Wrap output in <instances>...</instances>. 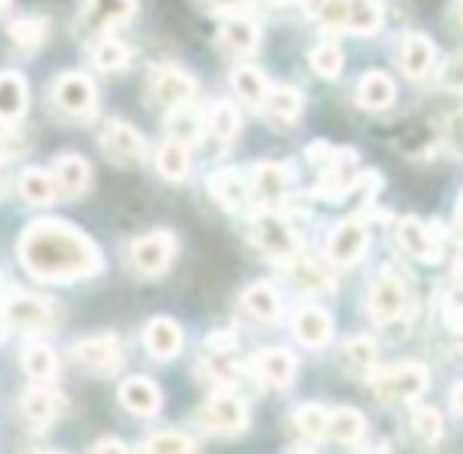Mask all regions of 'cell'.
I'll list each match as a JSON object with an SVG mask.
<instances>
[{
	"label": "cell",
	"instance_id": "cell-1",
	"mask_svg": "<svg viewBox=\"0 0 463 454\" xmlns=\"http://www.w3.org/2000/svg\"><path fill=\"white\" fill-rule=\"evenodd\" d=\"M19 262L42 281H82L104 269L95 240L67 222H35L19 237Z\"/></svg>",
	"mask_w": 463,
	"mask_h": 454
},
{
	"label": "cell",
	"instance_id": "cell-2",
	"mask_svg": "<svg viewBox=\"0 0 463 454\" xmlns=\"http://www.w3.org/2000/svg\"><path fill=\"white\" fill-rule=\"evenodd\" d=\"M372 394L382 404H407L416 401L429 388V369L422 363H401V366L382 369V373L369 375Z\"/></svg>",
	"mask_w": 463,
	"mask_h": 454
},
{
	"label": "cell",
	"instance_id": "cell-3",
	"mask_svg": "<svg viewBox=\"0 0 463 454\" xmlns=\"http://www.w3.org/2000/svg\"><path fill=\"white\" fill-rule=\"evenodd\" d=\"M54 313L42 297L13 294L0 303V341L10 338V332H44L51 326Z\"/></svg>",
	"mask_w": 463,
	"mask_h": 454
},
{
	"label": "cell",
	"instance_id": "cell-4",
	"mask_svg": "<svg viewBox=\"0 0 463 454\" xmlns=\"http://www.w3.org/2000/svg\"><path fill=\"white\" fill-rule=\"evenodd\" d=\"M195 95H199V86H195V80L186 70L165 63V67H155L148 73V99H152V105L177 111V108L193 105Z\"/></svg>",
	"mask_w": 463,
	"mask_h": 454
},
{
	"label": "cell",
	"instance_id": "cell-5",
	"mask_svg": "<svg viewBox=\"0 0 463 454\" xmlns=\"http://www.w3.org/2000/svg\"><path fill=\"white\" fill-rule=\"evenodd\" d=\"M174 252H177V237L171 231H152L142 233L129 246V259H133V269L146 278L165 275L174 262Z\"/></svg>",
	"mask_w": 463,
	"mask_h": 454
},
{
	"label": "cell",
	"instance_id": "cell-6",
	"mask_svg": "<svg viewBox=\"0 0 463 454\" xmlns=\"http://www.w3.org/2000/svg\"><path fill=\"white\" fill-rule=\"evenodd\" d=\"M195 420H199L202 430L214 432V436H237V432H243L250 426V411L233 394H214L212 401H205L199 407Z\"/></svg>",
	"mask_w": 463,
	"mask_h": 454
},
{
	"label": "cell",
	"instance_id": "cell-7",
	"mask_svg": "<svg viewBox=\"0 0 463 454\" xmlns=\"http://www.w3.org/2000/svg\"><path fill=\"white\" fill-rule=\"evenodd\" d=\"M98 142H101L104 155H108L114 165L120 167H136L146 161V139H142V133L136 127H129V123L123 120H108L101 129V136H98Z\"/></svg>",
	"mask_w": 463,
	"mask_h": 454
},
{
	"label": "cell",
	"instance_id": "cell-8",
	"mask_svg": "<svg viewBox=\"0 0 463 454\" xmlns=\"http://www.w3.org/2000/svg\"><path fill=\"white\" fill-rule=\"evenodd\" d=\"M51 95H54V105L67 117H73V120H89L98 108L95 82L86 73H73V70L54 82V92Z\"/></svg>",
	"mask_w": 463,
	"mask_h": 454
},
{
	"label": "cell",
	"instance_id": "cell-9",
	"mask_svg": "<svg viewBox=\"0 0 463 454\" xmlns=\"http://www.w3.org/2000/svg\"><path fill=\"white\" fill-rule=\"evenodd\" d=\"M252 240L259 250L269 252L271 259H280V262H293L299 256L297 231L278 215H259L252 222Z\"/></svg>",
	"mask_w": 463,
	"mask_h": 454
},
{
	"label": "cell",
	"instance_id": "cell-10",
	"mask_svg": "<svg viewBox=\"0 0 463 454\" xmlns=\"http://www.w3.org/2000/svg\"><path fill=\"white\" fill-rule=\"evenodd\" d=\"M366 246H369L366 218H344V222L331 227L325 250H328V259L335 265H354L366 252Z\"/></svg>",
	"mask_w": 463,
	"mask_h": 454
},
{
	"label": "cell",
	"instance_id": "cell-11",
	"mask_svg": "<svg viewBox=\"0 0 463 454\" xmlns=\"http://www.w3.org/2000/svg\"><path fill=\"white\" fill-rule=\"evenodd\" d=\"M369 316L375 322H391L407 309V288L394 271H382L369 288Z\"/></svg>",
	"mask_w": 463,
	"mask_h": 454
},
{
	"label": "cell",
	"instance_id": "cell-12",
	"mask_svg": "<svg viewBox=\"0 0 463 454\" xmlns=\"http://www.w3.org/2000/svg\"><path fill=\"white\" fill-rule=\"evenodd\" d=\"M73 360L89 373H114L123 360V347L117 335H95L73 344Z\"/></svg>",
	"mask_w": 463,
	"mask_h": 454
},
{
	"label": "cell",
	"instance_id": "cell-13",
	"mask_svg": "<svg viewBox=\"0 0 463 454\" xmlns=\"http://www.w3.org/2000/svg\"><path fill=\"white\" fill-rule=\"evenodd\" d=\"M397 243H401L403 252H410V256L420 259V262L435 265L441 259V243H439V237H435V231L413 215L397 224Z\"/></svg>",
	"mask_w": 463,
	"mask_h": 454
},
{
	"label": "cell",
	"instance_id": "cell-14",
	"mask_svg": "<svg viewBox=\"0 0 463 454\" xmlns=\"http://www.w3.org/2000/svg\"><path fill=\"white\" fill-rule=\"evenodd\" d=\"M51 180H54L57 196L76 199L89 190V184H92V167H89V161L80 158V155H61V158L54 161Z\"/></svg>",
	"mask_w": 463,
	"mask_h": 454
},
{
	"label": "cell",
	"instance_id": "cell-15",
	"mask_svg": "<svg viewBox=\"0 0 463 454\" xmlns=\"http://www.w3.org/2000/svg\"><path fill=\"white\" fill-rule=\"evenodd\" d=\"M259 42H262V32L246 16H227L218 29V48L224 51V54L246 57L259 48Z\"/></svg>",
	"mask_w": 463,
	"mask_h": 454
},
{
	"label": "cell",
	"instance_id": "cell-16",
	"mask_svg": "<svg viewBox=\"0 0 463 454\" xmlns=\"http://www.w3.org/2000/svg\"><path fill=\"white\" fill-rule=\"evenodd\" d=\"M290 186V165H280V161H259L252 167V180H250V196L259 203H278L280 196Z\"/></svg>",
	"mask_w": 463,
	"mask_h": 454
},
{
	"label": "cell",
	"instance_id": "cell-17",
	"mask_svg": "<svg viewBox=\"0 0 463 454\" xmlns=\"http://www.w3.org/2000/svg\"><path fill=\"white\" fill-rule=\"evenodd\" d=\"M142 344L152 356L158 360H171V356L180 354L184 347V328L177 326L167 316H158V319H148L146 328H142Z\"/></svg>",
	"mask_w": 463,
	"mask_h": 454
},
{
	"label": "cell",
	"instance_id": "cell-18",
	"mask_svg": "<svg viewBox=\"0 0 463 454\" xmlns=\"http://www.w3.org/2000/svg\"><path fill=\"white\" fill-rule=\"evenodd\" d=\"M252 369H256V375L265 382V385L284 388V385H290L293 375H297V356L284 347H265L256 354Z\"/></svg>",
	"mask_w": 463,
	"mask_h": 454
},
{
	"label": "cell",
	"instance_id": "cell-19",
	"mask_svg": "<svg viewBox=\"0 0 463 454\" xmlns=\"http://www.w3.org/2000/svg\"><path fill=\"white\" fill-rule=\"evenodd\" d=\"M293 335L303 347H325L335 335V319L322 307H299L293 316Z\"/></svg>",
	"mask_w": 463,
	"mask_h": 454
},
{
	"label": "cell",
	"instance_id": "cell-20",
	"mask_svg": "<svg viewBox=\"0 0 463 454\" xmlns=\"http://www.w3.org/2000/svg\"><path fill=\"white\" fill-rule=\"evenodd\" d=\"M133 16H136V0H89L82 25H86L89 32L104 35L108 29L129 23Z\"/></svg>",
	"mask_w": 463,
	"mask_h": 454
},
{
	"label": "cell",
	"instance_id": "cell-21",
	"mask_svg": "<svg viewBox=\"0 0 463 454\" xmlns=\"http://www.w3.org/2000/svg\"><path fill=\"white\" fill-rule=\"evenodd\" d=\"M435 63V42L422 32H410L401 38V70L410 80H426Z\"/></svg>",
	"mask_w": 463,
	"mask_h": 454
},
{
	"label": "cell",
	"instance_id": "cell-22",
	"mask_svg": "<svg viewBox=\"0 0 463 454\" xmlns=\"http://www.w3.org/2000/svg\"><path fill=\"white\" fill-rule=\"evenodd\" d=\"M120 404L136 417H155L161 411V388L146 375H133L120 385Z\"/></svg>",
	"mask_w": 463,
	"mask_h": 454
},
{
	"label": "cell",
	"instance_id": "cell-23",
	"mask_svg": "<svg viewBox=\"0 0 463 454\" xmlns=\"http://www.w3.org/2000/svg\"><path fill=\"white\" fill-rule=\"evenodd\" d=\"M382 4L378 0H341V32L375 35L382 29Z\"/></svg>",
	"mask_w": 463,
	"mask_h": 454
},
{
	"label": "cell",
	"instance_id": "cell-24",
	"mask_svg": "<svg viewBox=\"0 0 463 454\" xmlns=\"http://www.w3.org/2000/svg\"><path fill=\"white\" fill-rule=\"evenodd\" d=\"M29 111V86L19 73H0V123H16Z\"/></svg>",
	"mask_w": 463,
	"mask_h": 454
},
{
	"label": "cell",
	"instance_id": "cell-25",
	"mask_svg": "<svg viewBox=\"0 0 463 454\" xmlns=\"http://www.w3.org/2000/svg\"><path fill=\"white\" fill-rule=\"evenodd\" d=\"M397 99V89L394 82H391V76L378 73V70H372L360 80V86H356V101H360V108H366V111H384V108H391Z\"/></svg>",
	"mask_w": 463,
	"mask_h": 454
},
{
	"label": "cell",
	"instance_id": "cell-26",
	"mask_svg": "<svg viewBox=\"0 0 463 454\" xmlns=\"http://www.w3.org/2000/svg\"><path fill=\"white\" fill-rule=\"evenodd\" d=\"M208 193H212L214 203L227 212L243 209L246 199H250V190H246L243 177H240L237 171H218L212 180H208Z\"/></svg>",
	"mask_w": 463,
	"mask_h": 454
},
{
	"label": "cell",
	"instance_id": "cell-27",
	"mask_svg": "<svg viewBox=\"0 0 463 454\" xmlns=\"http://www.w3.org/2000/svg\"><path fill=\"white\" fill-rule=\"evenodd\" d=\"M240 303H243V309L256 322H278L280 309H284L280 307L278 290L271 288V284H252V288H246L243 297H240Z\"/></svg>",
	"mask_w": 463,
	"mask_h": 454
},
{
	"label": "cell",
	"instance_id": "cell-28",
	"mask_svg": "<svg viewBox=\"0 0 463 454\" xmlns=\"http://www.w3.org/2000/svg\"><path fill=\"white\" fill-rule=\"evenodd\" d=\"M328 436L341 445H356L366 436V417L356 407H337V411H331Z\"/></svg>",
	"mask_w": 463,
	"mask_h": 454
},
{
	"label": "cell",
	"instance_id": "cell-29",
	"mask_svg": "<svg viewBox=\"0 0 463 454\" xmlns=\"http://www.w3.org/2000/svg\"><path fill=\"white\" fill-rule=\"evenodd\" d=\"M19 363H23L25 375L35 382H51L57 375V354L42 341L25 344L23 354H19Z\"/></svg>",
	"mask_w": 463,
	"mask_h": 454
},
{
	"label": "cell",
	"instance_id": "cell-30",
	"mask_svg": "<svg viewBox=\"0 0 463 454\" xmlns=\"http://www.w3.org/2000/svg\"><path fill=\"white\" fill-rule=\"evenodd\" d=\"M61 413V394L51 388H32L23 394V417L35 426H48Z\"/></svg>",
	"mask_w": 463,
	"mask_h": 454
},
{
	"label": "cell",
	"instance_id": "cell-31",
	"mask_svg": "<svg viewBox=\"0 0 463 454\" xmlns=\"http://www.w3.org/2000/svg\"><path fill=\"white\" fill-rule=\"evenodd\" d=\"M265 111L275 123H293L303 114V92L293 86H275L265 95Z\"/></svg>",
	"mask_w": 463,
	"mask_h": 454
},
{
	"label": "cell",
	"instance_id": "cell-32",
	"mask_svg": "<svg viewBox=\"0 0 463 454\" xmlns=\"http://www.w3.org/2000/svg\"><path fill=\"white\" fill-rule=\"evenodd\" d=\"M233 82V92H237L240 101H246V105L259 108L265 105V95H269V80H265L262 70L256 67H237L231 76Z\"/></svg>",
	"mask_w": 463,
	"mask_h": 454
},
{
	"label": "cell",
	"instance_id": "cell-33",
	"mask_svg": "<svg viewBox=\"0 0 463 454\" xmlns=\"http://www.w3.org/2000/svg\"><path fill=\"white\" fill-rule=\"evenodd\" d=\"M19 196H23L29 205H51L57 199L51 174L42 171V167H29V171H23V177H19Z\"/></svg>",
	"mask_w": 463,
	"mask_h": 454
},
{
	"label": "cell",
	"instance_id": "cell-34",
	"mask_svg": "<svg viewBox=\"0 0 463 454\" xmlns=\"http://www.w3.org/2000/svg\"><path fill=\"white\" fill-rule=\"evenodd\" d=\"M155 167H158V174L165 180L180 184V180H186V174H189V148L174 139H167L165 146L158 148V155H155Z\"/></svg>",
	"mask_w": 463,
	"mask_h": 454
},
{
	"label": "cell",
	"instance_id": "cell-35",
	"mask_svg": "<svg viewBox=\"0 0 463 454\" xmlns=\"http://www.w3.org/2000/svg\"><path fill=\"white\" fill-rule=\"evenodd\" d=\"M6 35H10V42L16 44L19 51H38L44 44V38H48V19H42V16L13 19Z\"/></svg>",
	"mask_w": 463,
	"mask_h": 454
},
{
	"label": "cell",
	"instance_id": "cell-36",
	"mask_svg": "<svg viewBox=\"0 0 463 454\" xmlns=\"http://www.w3.org/2000/svg\"><path fill=\"white\" fill-rule=\"evenodd\" d=\"M375 341L366 338V335H360V338H350L344 344V366H347V373L360 375V379H366L372 375V369H375Z\"/></svg>",
	"mask_w": 463,
	"mask_h": 454
},
{
	"label": "cell",
	"instance_id": "cell-37",
	"mask_svg": "<svg viewBox=\"0 0 463 454\" xmlns=\"http://www.w3.org/2000/svg\"><path fill=\"white\" fill-rule=\"evenodd\" d=\"M129 57H133V51H129L123 42H117V38L101 35L92 44V63L98 70H104V73H117V70H123L129 63Z\"/></svg>",
	"mask_w": 463,
	"mask_h": 454
},
{
	"label": "cell",
	"instance_id": "cell-38",
	"mask_svg": "<svg viewBox=\"0 0 463 454\" xmlns=\"http://www.w3.org/2000/svg\"><path fill=\"white\" fill-rule=\"evenodd\" d=\"M413 436H416V442L420 445H426V449H432L435 442H439L441 436H445V420H441V413H439V407H432V404H420L413 411Z\"/></svg>",
	"mask_w": 463,
	"mask_h": 454
},
{
	"label": "cell",
	"instance_id": "cell-39",
	"mask_svg": "<svg viewBox=\"0 0 463 454\" xmlns=\"http://www.w3.org/2000/svg\"><path fill=\"white\" fill-rule=\"evenodd\" d=\"M293 284L303 290H309V294H325V290L335 288V281H331V275L322 269V265H316L312 259H293Z\"/></svg>",
	"mask_w": 463,
	"mask_h": 454
},
{
	"label": "cell",
	"instance_id": "cell-40",
	"mask_svg": "<svg viewBox=\"0 0 463 454\" xmlns=\"http://www.w3.org/2000/svg\"><path fill=\"white\" fill-rule=\"evenodd\" d=\"M208 129L218 142H233L240 133V114L231 101H214L208 111Z\"/></svg>",
	"mask_w": 463,
	"mask_h": 454
},
{
	"label": "cell",
	"instance_id": "cell-41",
	"mask_svg": "<svg viewBox=\"0 0 463 454\" xmlns=\"http://www.w3.org/2000/svg\"><path fill=\"white\" fill-rule=\"evenodd\" d=\"M328 420H331V411H325L322 404H303L293 413L297 430L303 432L306 439H316V442L328 439Z\"/></svg>",
	"mask_w": 463,
	"mask_h": 454
},
{
	"label": "cell",
	"instance_id": "cell-42",
	"mask_svg": "<svg viewBox=\"0 0 463 454\" xmlns=\"http://www.w3.org/2000/svg\"><path fill=\"white\" fill-rule=\"evenodd\" d=\"M202 127H205V120L193 108H177V114L171 117V139L189 148L202 139Z\"/></svg>",
	"mask_w": 463,
	"mask_h": 454
},
{
	"label": "cell",
	"instance_id": "cell-43",
	"mask_svg": "<svg viewBox=\"0 0 463 454\" xmlns=\"http://www.w3.org/2000/svg\"><path fill=\"white\" fill-rule=\"evenodd\" d=\"M146 454H195V439L186 432H155L146 439Z\"/></svg>",
	"mask_w": 463,
	"mask_h": 454
},
{
	"label": "cell",
	"instance_id": "cell-44",
	"mask_svg": "<svg viewBox=\"0 0 463 454\" xmlns=\"http://www.w3.org/2000/svg\"><path fill=\"white\" fill-rule=\"evenodd\" d=\"M309 67L322 80H337V73L344 70V51L337 44H316L309 51Z\"/></svg>",
	"mask_w": 463,
	"mask_h": 454
},
{
	"label": "cell",
	"instance_id": "cell-45",
	"mask_svg": "<svg viewBox=\"0 0 463 454\" xmlns=\"http://www.w3.org/2000/svg\"><path fill=\"white\" fill-rule=\"evenodd\" d=\"M441 86L451 89V92H463V54L441 67Z\"/></svg>",
	"mask_w": 463,
	"mask_h": 454
},
{
	"label": "cell",
	"instance_id": "cell-46",
	"mask_svg": "<svg viewBox=\"0 0 463 454\" xmlns=\"http://www.w3.org/2000/svg\"><path fill=\"white\" fill-rule=\"evenodd\" d=\"M23 146V136L13 123H0V158H10V155L19 152Z\"/></svg>",
	"mask_w": 463,
	"mask_h": 454
},
{
	"label": "cell",
	"instance_id": "cell-47",
	"mask_svg": "<svg viewBox=\"0 0 463 454\" xmlns=\"http://www.w3.org/2000/svg\"><path fill=\"white\" fill-rule=\"evenodd\" d=\"M445 139H448V146H451L454 152L463 155V108L448 117V123H445Z\"/></svg>",
	"mask_w": 463,
	"mask_h": 454
},
{
	"label": "cell",
	"instance_id": "cell-48",
	"mask_svg": "<svg viewBox=\"0 0 463 454\" xmlns=\"http://www.w3.org/2000/svg\"><path fill=\"white\" fill-rule=\"evenodd\" d=\"M335 152H337V148H331L328 142H309V148H306V158L325 171V167L331 165V158H335Z\"/></svg>",
	"mask_w": 463,
	"mask_h": 454
},
{
	"label": "cell",
	"instance_id": "cell-49",
	"mask_svg": "<svg viewBox=\"0 0 463 454\" xmlns=\"http://www.w3.org/2000/svg\"><path fill=\"white\" fill-rule=\"evenodd\" d=\"M233 347H237V338H233L231 332L208 335V350H212V354H233Z\"/></svg>",
	"mask_w": 463,
	"mask_h": 454
},
{
	"label": "cell",
	"instance_id": "cell-50",
	"mask_svg": "<svg viewBox=\"0 0 463 454\" xmlns=\"http://www.w3.org/2000/svg\"><path fill=\"white\" fill-rule=\"evenodd\" d=\"M202 4H205L208 10H214V13H231V16H237V13L246 10L252 0H202Z\"/></svg>",
	"mask_w": 463,
	"mask_h": 454
},
{
	"label": "cell",
	"instance_id": "cell-51",
	"mask_svg": "<svg viewBox=\"0 0 463 454\" xmlns=\"http://www.w3.org/2000/svg\"><path fill=\"white\" fill-rule=\"evenodd\" d=\"M89 454H129V449L120 442V439H101Z\"/></svg>",
	"mask_w": 463,
	"mask_h": 454
},
{
	"label": "cell",
	"instance_id": "cell-52",
	"mask_svg": "<svg viewBox=\"0 0 463 454\" xmlns=\"http://www.w3.org/2000/svg\"><path fill=\"white\" fill-rule=\"evenodd\" d=\"M445 322H448V328H454V332H463V307L460 303H451V307L445 309Z\"/></svg>",
	"mask_w": 463,
	"mask_h": 454
},
{
	"label": "cell",
	"instance_id": "cell-53",
	"mask_svg": "<svg viewBox=\"0 0 463 454\" xmlns=\"http://www.w3.org/2000/svg\"><path fill=\"white\" fill-rule=\"evenodd\" d=\"M451 404H454V411H458L460 417H463V382H458V385H454V392H451Z\"/></svg>",
	"mask_w": 463,
	"mask_h": 454
},
{
	"label": "cell",
	"instance_id": "cell-54",
	"mask_svg": "<svg viewBox=\"0 0 463 454\" xmlns=\"http://www.w3.org/2000/svg\"><path fill=\"white\" fill-rule=\"evenodd\" d=\"M454 218H458V227H463V190L458 196V212H454Z\"/></svg>",
	"mask_w": 463,
	"mask_h": 454
},
{
	"label": "cell",
	"instance_id": "cell-55",
	"mask_svg": "<svg viewBox=\"0 0 463 454\" xmlns=\"http://www.w3.org/2000/svg\"><path fill=\"white\" fill-rule=\"evenodd\" d=\"M454 350H458V354L463 356V332L458 335V341H454Z\"/></svg>",
	"mask_w": 463,
	"mask_h": 454
},
{
	"label": "cell",
	"instance_id": "cell-56",
	"mask_svg": "<svg viewBox=\"0 0 463 454\" xmlns=\"http://www.w3.org/2000/svg\"><path fill=\"white\" fill-rule=\"evenodd\" d=\"M10 6H13V0H0V16H4V13L10 10Z\"/></svg>",
	"mask_w": 463,
	"mask_h": 454
},
{
	"label": "cell",
	"instance_id": "cell-57",
	"mask_svg": "<svg viewBox=\"0 0 463 454\" xmlns=\"http://www.w3.org/2000/svg\"><path fill=\"white\" fill-rule=\"evenodd\" d=\"M454 275H458V281L463 284V259H460V262H458V271H454Z\"/></svg>",
	"mask_w": 463,
	"mask_h": 454
},
{
	"label": "cell",
	"instance_id": "cell-58",
	"mask_svg": "<svg viewBox=\"0 0 463 454\" xmlns=\"http://www.w3.org/2000/svg\"><path fill=\"white\" fill-rule=\"evenodd\" d=\"M458 23L463 25V0H458Z\"/></svg>",
	"mask_w": 463,
	"mask_h": 454
},
{
	"label": "cell",
	"instance_id": "cell-59",
	"mask_svg": "<svg viewBox=\"0 0 463 454\" xmlns=\"http://www.w3.org/2000/svg\"><path fill=\"white\" fill-rule=\"evenodd\" d=\"M375 454H388V445L382 442V445H378V449H375Z\"/></svg>",
	"mask_w": 463,
	"mask_h": 454
},
{
	"label": "cell",
	"instance_id": "cell-60",
	"mask_svg": "<svg viewBox=\"0 0 463 454\" xmlns=\"http://www.w3.org/2000/svg\"><path fill=\"white\" fill-rule=\"evenodd\" d=\"M0 297H4V281H0Z\"/></svg>",
	"mask_w": 463,
	"mask_h": 454
},
{
	"label": "cell",
	"instance_id": "cell-61",
	"mask_svg": "<svg viewBox=\"0 0 463 454\" xmlns=\"http://www.w3.org/2000/svg\"><path fill=\"white\" fill-rule=\"evenodd\" d=\"M293 454H309V451H293Z\"/></svg>",
	"mask_w": 463,
	"mask_h": 454
},
{
	"label": "cell",
	"instance_id": "cell-62",
	"mask_svg": "<svg viewBox=\"0 0 463 454\" xmlns=\"http://www.w3.org/2000/svg\"><path fill=\"white\" fill-rule=\"evenodd\" d=\"M51 454H61V451H51Z\"/></svg>",
	"mask_w": 463,
	"mask_h": 454
}]
</instances>
